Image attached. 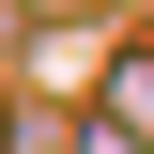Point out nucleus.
Listing matches in <instances>:
<instances>
[{
	"label": "nucleus",
	"instance_id": "nucleus-1",
	"mask_svg": "<svg viewBox=\"0 0 154 154\" xmlns=\"http://www.w3.org/2000/svg\"><path fill=\"white\" fill-rule=\"evenodd\" d=\"M123 123H154V62H123Z\"/></svg>",
	"mask_w": 154,
	"mask_h": 154
}]
</instances>
